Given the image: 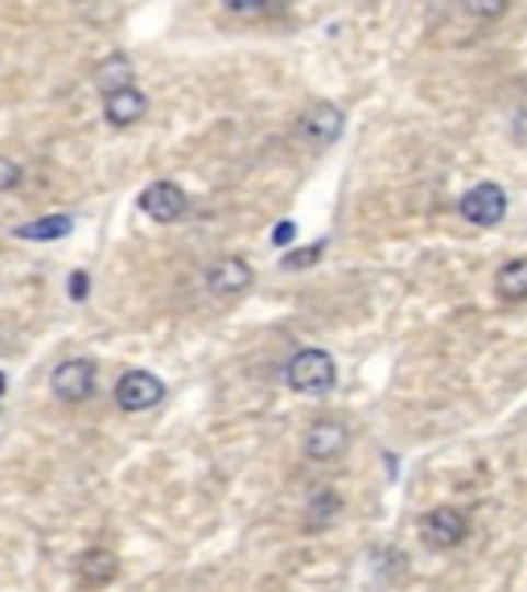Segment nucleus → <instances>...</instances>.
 <instances>
[{"mask_svg":"<svg viewBox=\"0 0 527 592\" xmlns=\"http://www.w3.org/2000/svg\"><path fill=\"white\" fill-rule=\"evenodd\" d=\"M293 235H297V222H276V227H273V243H276V247L293 243Z\"/></svg>","mask_w":527,"mask_h":592,"instance_id":"19","label":"nucleus"},{"mask_svg":"<svg viewBox=\"0 0 527 592\" xmlns=\"http://www.w3.org/2000/svg\"><path fill=\"white\" fill-rule=\"evenodd\" d=\"M54 395L67 399V404H79L95 391V362L91 358H67L58 371H54Z\"/></svg>","mask_w":527,"mask_h":592,"instance_id":"5","label":"nucleus"},{"mask_svg":"<svg viewBox=\"0 0 527 592\" xmlns=\"http://www.w3.org/2000/svg\"><path fill=\"white\" fill-rule=\"evenodd\" d=\"M67 288H70V301H87V288H91V276H87V271H70Z\"/></svg>","mask_w":527,"mask_h":592,"instance_id":"18","label":"nucleus"},{"mask_svg":"<svg viewBox=\"0 0 527 592\" xmlns=\"http://www.w3.org/2000/svg\"><path fill=\"white\" fill-rule=\"evenodd\" d=\"M227 9L239 13V18H268V13H276V4H243V0H227Z\"/></svg>","mask_w":527,"mask_h":592,"instance_id":"17","label":"nucleus"},{"mask_svg":"<svg viewBox=\"0 0 527 592\" xmlns=\"http://www.w3.org/2000/svg\"><path fill=\"white\" fill-rule=\"evenodd\" d=\"M351 449V428L339 420H318L306 437V453L313 461H339Z\"/></svg>","mask_w":527,"mask_h":592,"instance_id":"7","label":"nucleus"},{"mask_svg":"<svg viewBox=\"0 0 527 592\" xmlns=\"http://www.w3.org/2000/svg\"><path fill=\"white\" fill-rule=\"evenodd\" d=\"M494 292L503 301H527V259H507L494 276Z\"/></svg>","mask_w":527,"mask_h":592,"instance_id":"13","label":"nucleus"},{"mask_svg":"<svg viewBox=\"0 0 527 592\" xmlns=\"http://www.w3.org/2000/svg\"><path fill=\"white\" fill-rule=\"evenodd\" d=\"M21 182V165L13 161V156H0V194L4 189H13Z\"/></svg>","mask_w":527,"mask_h":592,"instance_id":"16","label":"nucleus"},{"mask_svg":"<svg viewBox=\"0 0 527 592\" xmlns=\"http://www.w3.org/2000/svg\"><path fill=\"white\" fill-rule=\"evenodd\" d=\"M206 288H210L215 297H239V292L252 288V268H248L243 259H236V255L215 259L210 271H206Z\"/></svg>","mask_w":527,"mask_h":592,"instance_id":"8","label":"nucleus"},{"mask_svg":"<svg viewBox=\"0 0 527 592\" xmlns=\"http://www.w3.org/2000/svg\"><path fill=\"white\" fill-rule=\"evenodd\" d=\"M145 112H149V95H140L137 86L116 91V95H107V103H103V116H107L112 128H133V124L145 119Z\"/></svg>","mask_w":527,"mask_h":592,"instance_id":"10","label":"nucleus"},{"mask_svg":"<svg viewBox=\"0 0 527 592\" xmlns=\"http://www.w3.org/2000/svg\"><path fill=\"white\" fill-rule=\"evenodd\" d=\"M511 136H515V144H524V149H527V112H519V116H515V124H511Z\"/></svg>","mask_w":527,"mask_h":592,"instance_id":"20","label":"nucleus"},{"mask_svg":"<svg viewBox=\"0 0 527 592\" xmlns=\"http://www.w3.org/2000/svg\"><path fill=\"white\" fill-rule=\"evenodd\" d=\"M140 210L153 222H177L186 214V194H182V186H173V182H153V186H145V194H140Z\"/></svg>","mask_w":527,"mask_h":592,"instance_id":"6","label":"nucleus"},{"mask_svg":"<svg viewBox=\"0 0 527 592\" xmlns=\"http://www.w3.org/2000/svg\"><path fill=\"white\" fill-rule=\"evenodd\" d=\"M75 231V219L70 214H54V219H37L18 227V239H30V243H46V239H67Z\"/></svg>","mask_w":527,"mask_h":592,"instance_id":"14","label":"nucleus"},{"mask_svg":"<svg viewBox=\"0 0 527 592\" xmlns=\"http://www.w3.org/2000/svg\"><path fill=\"white\" fill-rule=\"evenodd\" d=\"M342 124H346V116H342L339 103L318 100L306 116H301V132H306L309 140H318V144H330V140H339Z\"/></svg>","mask_w":527,"mask_h":592,"instance_id":"9","label":"nucleus"},{"mask_svg":"<svg viewBox=\"0 0 527 592\" xmlns=\"http://www.w3.org/2000/svg\"><path fill=\"white\" fill-rule=\"evenodd\" d=\"M318 255H322V243H313V247H297V252L285 255V268H309V264H318Z\"/></svg>","mask_w":527,"mask_h":592,"instance_id":"15","label":"nucleus"},{"mask_svg":"<svg viewBox=\"0 0 527 592\" xmlns=\"http://www.w3.org/2000/svg\"><path fill=\"white\" fill-rule=\"evenodd\" d=\"M133 62L124 58V54H116V58H103L100 67H95V86H100L103 95H116V91H128L133 86Z\"/></svg>","mask_w":527,"mask_h":592,"instance_id":"12","label":"nucleus"},{"mask_svg":"<svg viewBox=\"0 0 527 592\" xmlns=\"http://www.w3.org/2000/svg\"><path fill=\"white\" fill-rule=\"evenodd\" d=\"M0 391H4V374H0Z\"/></svg>","mask_w":527,"mask_h":592,"instance_id":"22","label":"nucleus"},{"mask_svg":"<svg viewBox=\"0 0 527 592\" xmlns=\"http://www.w3.org/2000/svg\"><path fill=\"white\" fill-rule=\"evenodd\" d=\"M466 531H470V523H466V514H461L458 507H437L421 519V539H425L433 552L458 547V543L466 539Z\"/></svg>","mask_w":527,"mask_h":592,"instance_id":"2","label":"nucleus"},{"mask_svg":"<svg viewBox=\"0 0 527 592\" xmlns=\"http://www.w3.org/2000/svg\"><path fill=\"white\" fill-rule=\"evenodd\" d=\"M507 214V194L503 186H494V182H482V186L466 189V198H461V219L474 222V227H499Z\"/></svg>","mask_w":527,"mask_h":592,"instance_id":"3","label":"nucleus"},{"mask_svg":"<svg viewBox=\"0 0 527 592\" xmlns=\"http://www.w3.org/2000/svg\"><path fill=\"white\" fill-rule=\"evenodd\" d=\"M165 399V383L149 371H128L124 379L116 383V404L124 411H149Z\"/></svg>","mask_w":527,"mask_h":592,"instance_id":"4","label":"nucleus"},{"mask_svg":"<svg viewBox=\"0 0 527 592\" xmlns=\"http://www.w3.org/2000/svg\"><path fill=\"white\" fill-rule=\"evenodd\" d=\"M503 9H507V4H470V13H474V18H499Z\"/></svg>","mask_w":527,"mask_h":592,"instance_id":"21","label":"nucleus"},{"mask_svg":"<svg viewBox=\"0 0 527 592\" xmlns=\"http://www.w3.org/2000/svg\"><path fill=\"white\" fill-rule=\"evenodd\" d=\"M285 379H289V387L297 395H322V391L334 387L339 371H334V358L325 350H301V355H293Z\"/></svg>","mask_w":527,"mask_h":592,"instance_id":"1","label":"nucleus"},{"mask_svg":"<svg viewBox=\"0 0 527 592\" xmlns=\"http://www.w3.org/2000/svg\"><path fill=\"white\" fill-rule=\"evenodd\" d=\"M116 572H119V559L112 556V552H103V547L83 552V556H79V568H75L83 589H103V584L116 580Z\"/></svg>","mask_w":527,"mask_h":592,"instance_id":"11","label":"nucleus"}]
</instances>
